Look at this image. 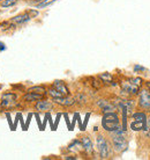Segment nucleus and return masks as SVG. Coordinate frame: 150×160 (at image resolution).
I'll list each match as a JSON object with an SVG mask.
<instances>
[{
    "mask_svg": "<svg viewBox=\"0 0 150 160\" xmlns=\"http://www.w3.org/2000/svg\"><path fill=\"white\" fill-rule=\"evenodd\" d=\"M65 159H73V160H74V159H76V157H71V156H69V157H65Z\"/></svg>",
    "mask_w": 150,
    "mask_h": 160,
    "instance_id": "27",
    "label": "nucleus"
},
{
    "mask_svg": "<svg viewBox=\"0 0 150 160\" xmlns=\"http://www.w3.org/2000/svg\"><path fill=\"white\" fill-rule=\"evenodd\" d=\"M130 128L134 131H140L142 129H146V122H141V121H135L130 123Z\"/></svg>",
    "mask_w": 150,
    "mask_h": 160,
    "instance_id": "14",
    "label": "nucleus"
},
{
    "mask_svg": "<svg viewBox=\"0 0 150 160\" xmlns=\"http://www.w3.org/2000/svg\"><path fill=\"white\" fill-rule=\"evenodd\" d=\"M98 106L102 108V110H103V112H104V114H105V112H115V106L111 103V102L106 101V100H99L98 101Z\"/></svg>",
    "mask_w": 150,
    "mask_h": 160,
    "instance_id": "11",
    "label": "nucleus"
},
{
    "mask_svg": "<svg viewBox=\"0 0 150 160\" xmlns=\"http://www.w3.org/2000/svg\"><path fill=\"white\" fill-rule=\"evenodd\" d=\"M52 87H54L55 89H58L60 93H63V95H68V94H69V89H68L67 85L65 84L63 81H61V80H54Z\"/></svg>",
    "mask_w": 150,
    "mask_h": 160,
    "instance_id": "9",
    "label": "nucleus"
},
{
    "mask_svg": "<svg viewBox=\"0 0 150 160\" xmlns=\"http://www.w3.org/2000/svg\"><path fill=\"white\" fill-rule=\"evenodd\" d=\"M0 1H2V0H0Z\"/></svg>",
    "mask_w": 150,
    "mask_h": 160,
    "instance_id": "28",
    "label": "nucleus"
},
{
    "mask_svg": "<svg viewBox=\"0 0 150 160\" xmlns=\"http://www.w3.org/2000/svg\"><path fill=\"white\" fill-rule=\"evenodd\" d=\"M54 1H57V0H43L42 2H40V4H37V8L48 7V6H50V5L53 4Z\"/></svg>",
    "mask_w": 150,
    "mask_h": 160,
    "instance_id": "20",
    "label": "nucleus"
},
{
    "mask_svg": "<svg viewBox=\"0 0 150 160\" xmlns=\"http://www.w3.org/2000/svg\"><path fill=\"white\" fill-rule=\"evenodd\" d=\"M5 49H6L5 44L2 43V42H0V51H2V50H5Z\"/></svg>",
    "mask_w": 150,
    "mask_h": 160,
    "instance_id": "24",
    "label": "nucleus"
},
{
    "mask_svg": "<svg viewBox=\"0 0 150 160\" xmlns=\"http://www.w3.org/2000/svg\"><path fill=\"white\" fill-rule=\"evenodd\" d=\"M102 125L103 128L109 132L115 131V130L120 129V120H119L118 114H115V112H105L102 120Z\"/></svg>",
    "mask_w": 150,
    "mask_h": 160,
    "instance_id": "1",
    "label": "nucleus"
},
{
    "mask_svg": "<svg viewBox=\"0 0 150 160\" xmlns=\"http://www.w3.org/2000/svg\"><path fill=\"white\" fill-rule=\"evenodd\" d=\"M30 19H31V18L29 16L28 12H26V13H23V14H20V15H16L15 18H13L12 20H11V22L15 24H22V23H26V22L29 21Z\"/></svg>",
    "mask_w": 150,
    "mask_h": 160,
    "instance_id": "13",
    "label": "nucleus"
},
{
    "mask_svg": "<svg viewBox=\"0 0 150 160\" xmlns=\"http://www.w3.org/2000/svg\"><path fill=\"white\" fill-rule=\"evenodd\" d=\"M81 144H82V148L87 153H92L94 152V148H92V142H91L90 137L83 136L81 138Z\"/></svg>",
    "mask_w": 150,
    "mask_h": 160,
    "instance_id": "10",
    "label": "nucleus"
},
{
    "mask_svg": "<svg viewBox=\"0 0 150 160\" xmlns=\"http://www.w3.org/2000/svg\"><path fill=\"white\" fill-rule=\"evenodd\" d=\"M17 95L13 92H5L1 96V107L4 109H9L16 104Z\"/></svg>",
    "mask_w": 150,
    "mask_h": 160,
    "instance_id": "4",
    "label": "nucleus"
},
{
    "mask_svg": "<svg viewBox=\"0 0 150 160\" xmlns=\"http://www.w3.org/2000/svg\"><path fill=\"white\" fill-rule=\"evenodd\" d=\"M124 133H125V131L123 129H118L115 131H112V144H113L115 150L118 152H123L127 148V140L124 136Z\"/></svg>",
    "mask_w": 150,
    "mask_h": 160,
    "instance_id": "2",
    "label": "nucleus"
},
{
    "mask_svg": "<svg viewBox=\"0 0 150 160\" xmlns=\"http://www.w3.org/2000/svg\"><path fill=\"white\" fill-rule=\"evenodd\" d=\"M134 70L136 71V72H138V71H146V68H142V66H140V65H135Z\"/></svg>",
    "mask_w": 150,
    "mask_h": 160,
    "instance_id": "23",
    "label": "nucleus"
},
{
    "mask_svg": "<svg viewBox=\"0 0 150 160\" xmlns=\"http://www.w3.org/2000/svg\"><path fill=\"white\" fill-rule=\"evenodd\" d=\"M16 4H17V0H2L1 1V7H12Z\"/></svg>",
    "mask_w": 150,
    "mask_h": 160,
    "instance_id": "19",
    "label": "nucleus"
},
{
    "mask_svg": "<svg viewBox=\"0 0 150 160\" xmlns=\"http://www.w3.org/2000/svg\"><path fill=\"white\" fill-rule=\"evenodd\" d=\"M138 104L142 109H150V92L148 89H143L140 92V99H138Z\"/></svg>",
    "mask_w": 150,
    "mask_h": 160,
    "instance_id": "6",
    "label": "nucleus"
},
{
    "mask_svg": "<svg viewBox=\"0 0 150 160\" xmlns=\"http://www.w3.org/2000/svg\"><path fill=\"white\" fill-rule=\"evenodd\" d=\"M28 92H32V93H37V94H43L45 95L46 94V89L43 86H34V87H30L28 89Z\"/></svg>",
    "mask_w": 150,
    "mask_h": 160,
    "instance_id": "15",
    "label": "nucleus"
},
{
    "mask_svg": "<svg viewBox=\"0 0 150 160\" xmlns=\"http://www.w3.org/2000/svg\"><path fill=\"white\" fill-rule=\"evenodd\" d=\"M146 86H147V89L150 92V81H148V82H146Z\"/></svg>",
    "mask_w": 150,
    "mask_h": 160,
    "instance_id": "25",
    "label": "nucleus"
},
{
    "mask_svg": "<svg viewBox=\"0 0 150 160\" xmlns=\"http://www.w3.org/2000/svg\"><path fill=\"white\" fill-rule=\"evenodd\" d=\"M44 98L43 94H37V93L28 92L26 95L23 96V101L26 102H35V101H40Z\"/></svg>",
    "mask_w": 150,
    "mask_h": 160,
    "instance_id": "12",
    "label": "nucleus"
},
{
    "mask_svg": "<svg viewBox=\"0 0 150 160\" xmlns=\"http://www.w3.org/2000/svg\"><path fill=\"white\" fill-rule=\"evenodd\" d=\"M28 14L30 18H35V16L38 15V11H35V9H30V11H28Z\"/></svg>",
    "mask_w": 150,
    "mask_h": 160,
    "instance_id": "22",
    "label": "nucleus"
},
{
    "mask_svg": "<svg viewBox=\"0 0 150 160\" xmlns=\"http://www.w3.org/2000/svg\"><path fill=\"white\" fill-rule=\"evenodd\" d=\"M133 118L135 121H141V122H146L147 121V115L144 112H134L133 114Z\"/></svg>",
    "mask_w": 150,
    "mask_h": 160,
    "instance_id": "18",
    "label": "nucleus"
},
{
    "mask_svg": "<svg viewBox=\"0 0 150 160\" xmlns=\"http://www.w3.org/2000/svg\"><path fill=\"white\" fill-rule=\"evenodd\" d=\"M142 85L141 78H130L121 82V88L124 92L130 93V94H136L138 93V89Z\"/></svg>",
    "mask_w": 150,
    "mask_h": 160,
    "instance_id": "3",
    "label": "nucleus"
},
{
    "mask_svg": "<svg viewBox=\"0 0 150 160\" xmlns=\"http://www.w3.org/2000/svg\"><path fill=\"white\" fill-rule=\"evenodd\" d=\"M97 148H98V152L101 154V158L106 159L110 156V148H109V144H107L106 139L99 135L97 136Z\"/></svg>",
    "mask_w": 150,
    "mask_h": 160,
    "instance_id": "5",
    "label": "nucleus"
},
{
    "mask_svg": "<svg viewBox=\"0 0 150 160\" xmlns=\"http://www.w3.org/2000/svg\"><path fill=\"white\" fill-rule=\"evenodd\" d=\"M75 100L77 101V102H86L87 101V98L83 95V94H79V95H76V98H75Z\"/></svg>",
    "mask_w": 150,
    "mask_h": 160,
    "instance_id": "21",
    "label": "nucleus"
},
{
    "mask_svg": "<svg viewBox=\"0 0 150 160\" xmlns=\"http://www.w3.org/2000/svg\"><path fill=\"white\" fill-rule=\"evenodd\" d=\"M35 107L38 112H49V110H51L53 108V103H52L51 101H46L42 99V100L37 101Z\"/></svg>",
    "mask_w": 150,
    "mask_h": 160,
    "instance_id": "8",
    "label": "nucleus"
},
{
    "mask_svg": "<svg viewBox=\"0 0 150 160\" xmlns=\"http://www.w3.org/2000/svg\"><path fill=\"white\" fill-rule=\"evenodd\" d=\"M42 1H43V0H31V2H35V4H40Z\"/></svg>",
    "mask_w": 150,
    "mask_h": 160,
    "instance_id": "26",
    "label": "nucleus"
},
{
    "mask_svg": "<svg viewBox=\"0 0 150 160\" xmlns=\"http://www.w3.org/2000/svg\"><path fill=\"white\" fill-rule=\"evenodd\" d=\"M99 79L102 80L104 84H110V82H112L113 77L111 73H102V74H99Z\"/></svg>",
    "mask_w": 150,
    "mask_h": 160,
    "instance_id": "17",
    "label": "nucleus"
},
{
    "mask_svg": "<svg viewBox=\"0 0 150 160\" xmlns=\"http://www.w3.org/2000/svg\"><path fill=\"white\" fill-rule=\"evenodd\" d=\"M48 94L51 96L52 99H57V98H61V96H65L63 93H60L58 89H55L54 87H51L50 89L48 91Z\"/></svg>",
    "mask_w": 150,
    "mask_h": 160,
    "instance_id": "16",
    "label": "nucleus"
},
{
    "mask_svg": "<svg viewBox=\"0 0 150 160\" xmlns=\"http://www.w3.org/2000/svg\"><path fill=\"white\" fill-rule=\"evenodd\" d=\"M53 102L60 104V106H63V107H71V106H73L76 102V100H75L74 98H72V96L65 95V96H61V98L53 99Z\"/></svg>",
    "mask_w": 150,
    "mask_h": 160,
    "instance_id": "7",
    "label": "nucleus"
}]
</instances>
